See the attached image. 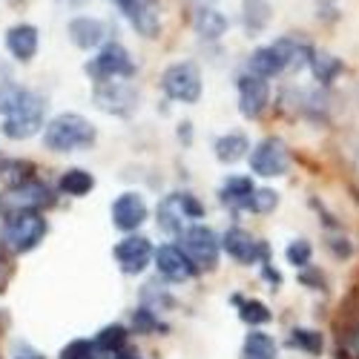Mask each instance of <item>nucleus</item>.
I'll list each match as a JSON object with an SVG mask.
<instances>
[{
	"label": "nucleus",
	"instance_id": "obj_1",
	"mask_svg": "<svg viewBox=\"0 0 359 359\" xmlns=\"http://www.w3.org/2000/svg\"><path fill=\"white\" fill-rule=\"evenodd\" d=\"M95 141V127L86 121L83 115L64 112L49 121L43 133V144L55 153H75V149H86Z\"/></svg>",
	"mask_w": 359,
	"mask_h": 359
},
{
	"label": "nucleus",
	"instance_id": "obj_2",
	"mask_svg": "<svg viewBox=\"0 0 359 359\" xmlns=\"http://www.w3.org/2000/svg\"><path fill=\"white\" fill-rule=\"evenodd\" d=\"M43 236H46V222H43V216L35 210V207H20V210H12L6 224H4V242L15 253L32 250L38 242H43Z\"/></svg>",
	"mask_w": 359,
	"mask_h": 359
},
{
	"label": "nucleus",
	"instance_id": "obj_3",
	"mask_svg": "<svg viewBox=\"0 0 359 359\" xmlns=\"http://www.w3.org/2000/svg\"><path fill=\"white\" fill-rule=\"evenodd\" d=\"M41 121H43V101L26 89V95L18 101V107H12L4 115V135L15 141L29 138L41 130Z\"/></svg>",
	"mask_w": 359,
	"mask_h": 359
},
{
	"label": "nucleus",
	"instance_id": "obj_4",
	"mask_svg": "<svg viewBox=\"0 0 359 359\" xmlns=\"http://www.w3.org/2000/svg\"><path fill=\"white\" fill-rule=\"evenodd\" d=\"M161 86L172 101H182V104H196L201 98V75H198L196 64L167 67V72L161 78Z\"/></svg>",
	"mask_w": 359,
	"mask_h": 359
},
{
	"label": "nucleus",
	"instance_id": "obj_5",
	"mask_svg": "<svg viewBox=\"0 0 359 359\" xmlns=\"http://www.w3.org/2000/svg\"><path fill=\"white\" fill-rule=\"evenodd\" d=\"M95 104L104 109V112H112V115H130L138 104V93L127 83V81H101L95 86Z\"/></svg>",
	"mask_w": 359,
	"mask_h": 359
},
{
	"label": "nucleus",
	"instance_id": "obj_6",
	"mask_svg": "<svg viewBox=\"0 0 359 359\" xmlns=\"http://www.w3.org/2000/svg\"><path fill=\"white\" fill-rule=\"evenodd\" d=\"M250 167L253 172L264 175V178H273V175H285L290 167V156H287V147L279 138H264L253 153H250Z\"/></svg>",
	"mask_w": 359,
	"mask_h": 359
},
{
	"label": "nucleus",
	"instance_id": "obj_7",
	"mask_svg": "<svg viewBox=\"0 0 359 359\" xmlns=\"http://www.w3.org/2000/svg\"><path fill=\"white\" fill-rule=\"evenodd\" d=\"M182 242H184V253L193 259L196 267H213L219 262V238L210 227L196 224V227L184 230Z\"/></svg>",
	"mask_w": 359,
	"mask_h": 359
},
{
	"label": "nucleus",
	"instance_id": "obj_8",
	"mask_svg": "<svg viewBox=\"0 0 359 359\" xmlns=\"http://www.w3.org/2000/svg\"><path fill=\"white\" fill-rule=\"evenodd\" d=\"M118 6L127 15V20L138 29V35L156 38L161 32V12L158 0H118Z\"/></svg>",
	"mask_w": 359,
	"mask_h": 359
},
{
	"label": "nucleus",
	"instance_id": "obj_9",
	"mask_svg": "<svg viewBox=\"0 0 359 359\" xmlns=\"http://www.w3.org/2000/svg\"><path fill=\"white\" fill-rule=\"evenodd\" d=\"M86 69L93 72L98 81L118 78V75L130 78V75H133V61H130V55H127V49H124L121 43H107V46L101 49V55H98Z\"/></svg>",
	"mask_w": 359,
	"mask_h": 359
},
{
	"label": "nucleus",
	"instance_id": "obj_10",
	"mask_svg": "<svg viewBox=\"0 0 359 359\" xmlns=\"http://www.w3.org/2000/svg\"><path fill=\"white\" fill-rule=\"evenodd\" d=\"M267 101H271V89H267V81L259 75H242L238 78V109H242L245 118H256L264 112Z\"/></svg>",
	"mask_w": 359,
	"mask_h": 359
},
{
	"label": "nucleus",
	"instance_id": "obj_11",
	"mask_svg": "<svg viewBox=\"0 0 359 359\" xmlns=\"http://www.w3.org/2000/svg\"><path fill=\"white\" fill-rule=\"evenodd\" d=\"M156 264H158V273L167 276L170 282H187L196 273V264L193 259L182 250V248H158L156 253Z\"/></svg>",
	"mask_w": 359,
	"mask_h": 359
},
{
	"label": "nucleus",
	"instance_id": "obj_12",
	"mask_svg": "<svg viewBox=\"0 0 359 359\" xmlns=\"http://www.w3.org/2000/svg\"><path fill=\"white\" fill-rule=\"evenodd\" d=\"M115 259L127 273H141L147 267V262L153 259V248H149V242L144 236H130L124 242L115 245Z\"/></svg>",
	"mask_w": 359,
	"mask_h": 359
},
{
	"label": "nucleus",
	"instance_id": "obj_13",
	"mask_svg": "<svg viewBox=\"0 0 359 359\" xmlns=\"http://www.w3.org/2000/svg\"><path fill=\"white\" fill-rule=\"evenodd\" d=\"M222 245H224V250H227L236 262H242V264H253L259 256L267 253V248H264L262 242H256V238H253L248 230H242V227L227 230L224 238H222Z\"/></svg>",
	"mask_w": 359,
	"mask_h": 359
},
{
	"label": "nucleus",
	"instance_id": "obj_14",
	"mask_svg": "<svg viewBox=\"0 0 359 359\" xmlns=\"http://www.w3.org/2000/svg\"><path fill=\"white\" fill-rule=\"evenodd\" d=\"M147 219V204L138 193H124L112 204V224L118 230H135Z\"/></svg>",
	"mask_w": 359,
	"mask_h": 359
},
{
	"label": "nucleus",
	"instance_id": "obj_15",
	"mask_svg": "<svg viewBox=\"0 0 359 359\" xmlns=\"http://www.w3.org/2000/svg\"><path fill=\"white\" fill-rule=\"evenodd\" d=\"M6 46L18 61H32L35 52H38V29L29 26V23L12 26L9 35H6Z\"/></svg>",
	"mask_w": 359,
	"mask_h": 359
},
{
	"label": "nucleus",
	"instance_id": "obj_16",
	"mask_svg": "<svg viewBox=\"0 0 359 359\" xmlns=\"http://www.w3.org/2000/svg\"><path fill=\"white\" fill-rule=\"evenodd\" d=\"M184 219H190V216H187V207H184V193L167 196V198L158 204V224H161V230H167V233H182V230H184Z\"/></svg>",
	"mask_w": 359,
	"mask_h": 359
},
{
	"label": "nucleus",
	"instance_id": "obj_17",
	"mask_svg": "<svg viewBox=\"0 0 359 359\" xmlns=\"http://www.w3.org/2000/svg\"><path fill=\"white\" fill-rule=\"evenodd\" d=\"M69 38H72V43L81 46V49H93V46H98L101 38H104V23L95 20V18H75V20L69 23Z\"/></svg>",
	"mask_w": 359,
	"mask_h": 359
},
{
	"label": "nucleus",
	"instance_id": "obj_18",
	"mask_svg": "<svg viewBox=\"0 0 359 359\" xmlns=\"http://www.w3.org/2000/svg\"><path fill=\"white\" fill-rule=\"evenodd\" d=\"M193 26H196V32L198 38L204 41H219L224 32H227V18L216 9H198L196 18H193Z\"/></svg>",
	"mask_w": 359,
	"mask_h": 359
},
{
	"label": "nucleus",
	"instance_id": "obj_19",
	"mask_svg": "<svg viewBox=\"0 0 359 359\" xmlns=\"http://www.w3.org/2000/svg\"><path fill=\"white\" fill-rule=\"evenodd\" d=\"M253 193H256V187H253V182L248 175H233L222 187V201L233 204V207H250Z\"/></svg>",
	"mask_w": 359,
	"mask_h": 359
},
{
	"label": "nucleus",
	"instance_id": "obj_20",
	"mask_svg": "<svg viewBox=\"0 0 359 359\" xmlns=\"http://www.w3.org/2000/svg\"><path fill=\"white\" fill-rule=\"evenodd\" d=\"M248 149H250V144L242 133H227L216 141V158L222 164H236V161H242L248 156Z\"/></svg>",
	"mask_w": 359,
	"mask_h": 359
},
{
	"label": "nucleus",
	"instance_id": "obj_21",
	"mask_svg": "<svg viewBox=\"0 0 359 359\" xmlns=\"http://www.w3.org/2000/svg\"><path fill=\"white\" fill-rule=\"evenodd\" d=\"M242 356L245 359H276V342H273V337H267L262 331H250L248 339H245Z\"/></svg>",
	"mask_w": 359,
	"mask_h": 359
},
{
	"label": "nucleus",
	"instance_id": "obj_22",
	"mask_svg": "<svg viewBox=\"0 0 359 359\" xmlns=\"http://www.w3.org/2000/svg\"><path fill=\"white\" fill-rule=\"evenodd\" d=\"M6 201L15 204V210H20V207H38V204L52 201V198H49V190L43 184H23V187L12 190Z\"/></svg>",
	"mask_w": 359,
	"mask_h": 359
},
{
	"label": "nucleus",
	"instance_id": "obj_23",
	"mask_svg": "<svg viewBox=\"0 0 359 359\" xmlns=\"http://www.w3.org/2000/svg\"><path fill=\"white\" fill-rule=\"evenodd\" d=\"M93 187H95V178H93V172H86V170L75 167V170H67L61 175V190L67 196H86Z\"/></svg>",
	"mask_w": 359,
	"mask_h": 359
},
{
	"label": "nucleus",
	"instance_id": "obj_24",
	"mask_svg": "<svg viewBox=\"0 0 359 359\" xmlns=\"http://www.w3.org/2000/svg\"><path fill=\"white\" fill-rule=\"evenodd\" d=\"M127 342V331H124V325H107L104 331L95 337V348L101 353H118L124 348Z\"/></svg>",
	"mask_w": 359,
	"mask_h": 359
},
{
	"label": "nucleus",
	"instance_id": "obj_25",
	"mask_svg": "<svg viewBox=\"0 0 359 359\" xmlns=\"http://www.w3.org/2000/svg\"><path fill=\"white\" fill-rule=\"evenodd\" d=\"M311 69H313L316 81H322V83H331V81H334V78L342 72V61H339V57H334V55H325V52H319V55H313Z\"/></svg>",
	"mask_w": 359,
	"mask_h": 359
},
{
	"label": "nucleus",
	"instance_id": "obj_26",
	"mask_svg": "<svg viewBox=\"0 0 359 359\" xmlns=\"http://www.w3.org/2000/svg\"><path fill=\"white\" fill-rule=\"evenodd\" d=\"M271 20V9H267L264 0H245V26L248 32H262Z\"/></svg>",
	"mask_w": 359,
	"mask_h": 359
},
{
	"label": "nucleus",
	"instance_id": "obj_27",
	"mask_svg": "<svg viewBox=\"0 0 359 359\" xmlns=\"http://www.w3.org/2000/svg\"><path fill=\"white\" fill-rule=\"evenodd\" d=\"M238 305H242V311H238L242 322H248V325H267L271 322V311H267V305L259 302V299H248V302H238Z\"/></svg>",
	"mask_w": 359,
	"mask_h": 359
},
{
	"label": "nucleus",
	"instance_id": "obj_28",
	"mask_svg": "<svg viewBox=\"0 0 359 359\" xmlns=\"http://www.w3.org/2000/svg\"><path fill=\"white\" fill-rule=\"evenodd\" d=\"M287 342L293 348H299V351H308V353H319L322 351V337L316 331H308V327H296V331H290Z\"/></svg>",
	"mask_w": 359,
	"mask_h": 359
},
{
	"label": "nucleus",
	"instance_id": "obj_29",
	"mask_svg": "<svg viewBox=\"0 0 359 359\" xmlns=\"http://www.w3.org/2000/svg\"><path fill=\"white\" fill-rule=\"evenodd\" d=\"M95 342H86V339H75V342H69L67 348H64V353H61V359H93L95 356Z\"/></svg>",
	"mask_w": 359,
	"mask_h": 359
},
{
	"label": "nucleus",
	"instance_id": "obj_30",
	"mask_svg": "<svg viewBox=\"0 0 359 359\" xmlns=\"http://www.w3.org/2000/svg\"><path fill=\"white\" fill-rule=\"evenodd\" d=\"M287 262L293 267H308L311 264V245L305 238H296V242L287 248Z\"/></svg>",
	"mask_w": 359,
	"mask_h": 359
},
{
	"label": "nucleus",
	"instance_id": "obj_31",
	"mask_svg": "<svg viewBox=\"0 0 359 359\" xmlns=\"http://www.w3.org/2000/svg\"><path fill=\"white\" fill-rule=\"evenodd\" d=\"M276 204H279V193H273V190H256L253 198H250V210H256V213H271Z\"/></svg>",
	"mask_w": 359,
	"mask_h": 359
},
{
	"label": "nucleus",
	"instance_id": "obj_32",
	"mask_svg": "<svg viewBox=\"0 0 359 359\" xmlns=\"http://www.w3.org/2000/svg\"><path fill=\"white\" fill-rule=\"evenodd\" d=\"M133 325H135V331H144V334H149V331H158V319L149 313L147 308H141V311H135V316H133Z\"/></svg>",
	"mask_w": 359,
	"mask_h": 359
},
{
	"label": "nucleus",
	"instance_id": "obj_33",
	"mask_svg": "<svg viewBox=\"0 0 359 359\" xmlns=\"http://www.w3.org/2000/svg\"><path fill=\"white\" fill-rule=\"evenodd\" d=\"M115 359H138V353H130V351H124V353H118Z\"/></svg>",
	"mask_w": 359,
	"mask_h": 359
},
{
	"label": "nucleus",
	"instance_id": "obj_34",
	"mask_svg": "<svg viewBox=\"0 0 359 359\" xmlns=\"http://www.w3.org/2000/svg\"><path fill=\"white\" fill-rule=\"evenodd\" d=\"M26 359H41V356H26Z\"/></svg>",
	"mask_w": 359,
	"mask_h": 359
},
{
	"label": "nucleus",
	"instance_id": "obj_35",
	"mask_svg": "<svg viewBox=\"0 0 359 359\" xmlns=\"http://www.w3.org/2000/svg\"><path fill=\"white\" fill-rule=\"evenodd\" d=\"M93 359H95V356H93Z\"/></svg>",
	"mask_w": 359,
	"mask_h": 359
}]
</instances>
